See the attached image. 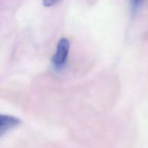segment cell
I'll return each instance as SVG.
<instances>
[{
	"mask_svg": "<svg viewBox=\"0 0 148 148\" xmlns=\"http://www.w3.org/2000/svg\"><path fill=\"white\" fill-rule=\"evenodd\" d=\"M69 49V40L65 38L60 39L57 46L56 52L52 58V62L57 68H61L65 63Z\"/></svg>",
	"mask_w": 148,
	"mask_h": 148,
	"instance_id": "6da1fadb",
	"label": "cell"
},
{
	"mask_svg": "<svg viewBox=\"0 0 148 148\" xmlns=\"http://www.w3.org/2000/svg\"><path fill=\"white\" fill-rule=\"evenodd\" d=\"M21 123V120L14 116L1 114L0 116V134L2 135L8 130L16 127Z\"/></svg>",
	"mask_w": 148,
	"mask_h": 148,
	"instance_id": "7a4b0ae2",
	"label": "cell"
},
{
	"mask_svg": "<svg viewBox=\"0 0 148 148\" xmlns=\"http://www.w3.org/2000/svg\"><path fill=\"white\" fill-rule=\"evenodd\" d=\"M59 1L57 0H44L43 1V4L45 6H50L54 5L55 3H57Z\"/></svg>",
	"mask_w": 148,
	"mask_h": 148,
	"instance_id": "3957f363",
	"label": "cell"
}]
</instances>
